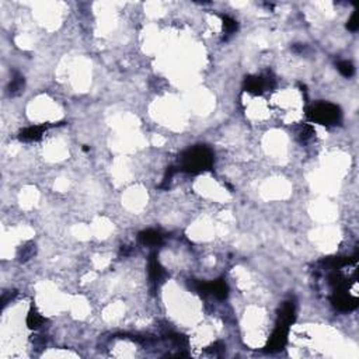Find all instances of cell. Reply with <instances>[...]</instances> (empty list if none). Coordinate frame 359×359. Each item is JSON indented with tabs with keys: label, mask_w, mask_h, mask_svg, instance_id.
Wrapping results in <instances>:
<instances>
[{
	"label": "cell",
	"mask_w": 359,
	"mask_h": 359,
	"mask_svg": "<svg viewBox=\"0 0 359 359\" xmlns=\"http://www.w3.org/2000/svg\"><path fill=\"white\" fill-rule=\"evenodd\" d=\"M34 254H35V244L28 243L27 246H24L22 248V251H20V261L30 260Z\"/></svg>",
	"instance_id": "cell-15"
},
{
	"label": "cell",
	"mask_w": 359,
	"mask_h": 359,
	"mask_svg": "<svg viewBox=\"0 0 359 359\" xmlns=\"http://www.w3.org/2000/svg\"><path fill=\"white\" fill-rule=\"evenodd\" d=\"M44 323H45V318L37 310L31 309L30 313H28V316H27V326L31 328V330H37V328L41 327Z\"/></svg>",
	"instance_id": "cell-11"
},
{
	"label": "cell",
	"mask_w": 359,
	"mask_h": 359,
	"mask_svg": "<svg viewBox=\"0 0 359 359\" xmlns=\"http://www.w3.org/2000/svg\"><path fill=\"white\" fill-rule=\"evenodd\" d=\"M347 28H348L349 31H357L359 28L358 11H355V13L351 16V19H349L348 22H347Z\"/></svg>",
	"instance_id": "cell-16"
},
{
	"label": "cell",
	"mask_w": 359,
	"mask_h": 359,
	"mask_svg": "<svg viewBox=\"0 0 359 359\" xmlns=\"http://www.w3.org/2000/svg\"><path fill=\"white\" fill-rule=\"evenodd\" d=\"M300 139L302 140H307V139H310L312 135H314V129L312 125H305V127L302 128V131H300Z\"/></svg>",
	"instance_id": "cell-18"
},
{
	"label": "cell",
	"mask_w": 359,
	"mask_h": 359,
	"mask_svg": "<svg viewBox=\"0 0 359 359\" xmlns=\"http://www.w3.org/2000/svg\"><path fill=\"white\" fill-rule=\"evenodd\" d=\"M24 89V77L20 74H16L13 79H11V83L9 86V93L11 95H19Z\"/></svg>",
	"instance_id": "cell-12"
},
{
	"label": "cell",
	"mask_w": 359,
	"mask_h": 359,
	"mask_svg": "<svg viewBox=\"0 0 359 359\" xmlns=\"http://www.w3.org/2000/svg\"><path fill=\"white\" fill-rule=\"evenodd\" d=\"M293 320H295V305H293V302H286L279 312L278 323L291 326L293 323Z\"/></svg>",
	"instance_id": "cell-8"
},
{
	"label": "cell",
	"mask_w": 359,
	"mask_h": 359,
	"mask_svg": "<svg viewBox=\"0 0 359 359\" xmlns=\"http://www.w3.org/2000/svg\"><path fill=\"white\" fill-rule=\"evenodd\" d=\"M139 240L140 243L146 244V246H160L163 242V236L156 230H145V232L139 233Z\"/></svg>",
	"instance_id": "cell-9"
},
{
	"label": "cell",
	"mask_w": 359,
	"mask_h": 359,
	"mask_svg": "<svg viewBox=\"0 0 359 359\" xmlns=\"http://www.w3.org/2000/svg\"><path fill=\"white\" fill-rule=\"evenodd\" d=\"M149 275H150V279H152L153 282L161 281L163 276L166 275L164 269H163V267L160 265L157 257H156L155 254H152V255H150V260H149Z\"/></svg>",
	"instance_id": "cell-7"
},
{
	"label": "cell",
	"mask_w": 359,
	"mask_h": 359,
	"mask_svg": "<svg viewBox=\"0 0 359 359\" xmlns=\"http://www.w3.org/2000/svg\"><path fill=\"white\" fill-rule=\"evenodd\" d=\"M227 292H229V288L223 279H218V281H213L209 284V293H212L215 297H218L221 300L227 297Z\"/></svg>",
	"instance_id": "cell-10"
},
{
	"label": "cell",
	"mask_w": 359,
	"mask_h": 359,
	"mask_svg": "<svg viewBox=\"0 0 359 359\" xmlns=\"http://www.w3.org/2000/svg\"><path fill=\"white\" fill-rule=\"evenodd\" d=\"M213 153L209 148L198 145L185 150L180 157V169L188 174H198L213 166Z\"/></svg>",
	"instance_id": "cell-1"
},
{
	"label": "cell",
	"mask_w": 359,
	"mask_h": 359,
	"mask_svg": "<svg viewBox=\"0 0 359 359\" xmlns=\"http://www.w3.org/2000/svg\"><path fill=\"white\" fill-rule=\"evenodd\" d=\"M307 118L321 125H334L341 119V110L330 103H317L307 108Z\"/></svg>",
	"instance_id": "cell-2"
},
{
	"label": "cell",
	"mask_w": 359,
	"mask_h": 359,
	"mask_svg": "<svg viewBox=\"0 0 359 359\" xmlns=\"http://www.w3.org/2000/svg\"><path fill=\"white\" fill-rule=\"evenodd\" d=\"M223 30L226 31V34H233V32L237 30V22L229 17V16H223Z\"/></svg>",
	"instance_id": "cell-14"
},
{
	"label": "cell",
	"mask_w": 359,
	"mask_h": 359,
	"mask_svg": "<svg viewBox=\"0 0 359 359\" xmlns=\"http://www.w3.org/2000/svg\"><path fill=\"white\" fill-rule=\"evenodd\" d=\"M331 302L334 307H337L341 312H351L358 307V299L357 296L348 295L344 289H337L331 297Z\"/></svg>",
	"instance_id": "cell-4"
},
{
	"label": "cell",
	"mask_w": 359,
	"mask_h": 359,
	"mask_svg": "<svg viewBox=\"0 0 359 359\" xmlns=\"http://www.w3.org/2000/svg\"><path fill=\"white\" fill-rule=\"evenodd\" d=\"M169 338L176 344V345H179V347L187 345V342H188L187 337H185V336H181V334H170Z\"/></svg>",
	"instance_id": "cell-17"
},
{
	"label": "cell",
	"mask_w": 359,
	"mask_h": 359,
	"mask_svg": "<svg viewBox=\"0 0 359 359\" xmlns=\"http://www.w3.org/2000/svg\"><path fill=\"white\" fill-rule=\"evenodd\" d=\"M48 125H40V127H30L24 129L20 132V140L24 142H34V140H40L43 137L44 132L46 131Z\"/></svg>",
	"instance_id": "cell-6"
},
{
	"label": "cell",
	"mask_w": 359,
	"mask_h": 359,
	"mask_svg": "<svg viewBox=\"0 0 359 359\" xmlns=\"http://www.w3.org/2000/svg\"><path fill=\"white\" fill-rule=\"evenodd\" d=\"M337 69L339 70V73L342 74V76H345V77H351L354 72H355V67H354V65L348 62V61H341V62H338L337 64Z\"/></svg>",
	"instance_id": "cell-13"
},
{
	"label": "cell",
	"mask_w": 359,
	"mask_h": 359,
	"mask_svg": "<svg viewBox=\"0 0 359 359\" xmlns=\"http://www.w3.org/2000/svg\"><path fill=\"white\" fill-rule=\"evenodd\" d=\"M208 352H211L213 355H221L223 351H224V345H223L222 342H215L213 345H211L209 348L206 349Z\"/></svg>",
	"instance_id": "cell-19"
},
{
	"label": "cell",
	"mask_w": 359,
	"mask_h": 359,
	"mask_svg": "<svg viewBox=\"0 0 359 359\" xmlns=\"http://www.w3.org/2000/svg\"><path fill=\"white\" fill-rule=\"evenodd\" d=\"M288 331H289V326L278 323L275 327L272 336L269 338L268 344H267V351L268 352H279L285 347L286 341H288Z\"/></svg>",
	"instance_id": "cell-3"
},
{
	"label": "cell",
	"mask_w": 359,
	"mask_h": 359,
	"mask_svg": "<svg viewBox=\"0 0 359 359\" xmlns=\"http://www.w3.org/2000/svg\"><path fill=\"white\" fill-rule=\"evenodd\" d=\"M274 86V79L260 77V76H248L244 80V89L251 94H261L267 87Z\"/></svg>",
	"instance_id": "cell-5"
}]
</instances>
